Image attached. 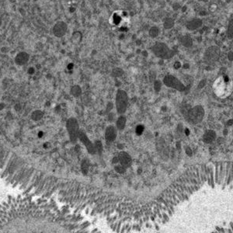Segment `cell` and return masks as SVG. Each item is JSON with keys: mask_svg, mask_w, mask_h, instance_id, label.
<instances>
[{"mask_svg": "<svg viewBox=\"0 0 233 233\" xmlns=\"http://www.w3.org/2000/svg\"><path fill=\"white\" fill-rule=\"evenodd\" d=\"M221 54V50L218 46H211L204 52V58L208 62H215Z\"/></svg>", "mask_w": 233, "mask_h": 233, "instance_id": "cell-6", "label": "cell"}, {"mask_svg": "<svg viewBox=\"0 0 233 233\" xmlns=\"http://www.w3.org/2000/svg\"><path fill=\"white\" fill-rule=\"evenodd\" d=\"M228 58L229 61H233V51H229L228 52Z\"/></svg>", "mask_w": 233, "mask_h": 233, "instance_id": "cell-30", "label": "cell"}, {"mask_svg": "<svg viewBox=\"0 0 233 233\" xmlns=\"http://www.w3.org/2000/svg\"><path fill=\"white\" fill-rule=\"evenodd\" d=\"M67 131L69 135V138L72 143H75L79 139V126L77 120L74 118H71L67 121Z\"/></svg>", "mask_w": 233, "mask_h": 233, "instance_id": "cell-3", "label": "cell"}, {"mask_svg": "<svg viewBox=\"0 0 233 233\" xmlns=\"http://www.w3.org/2000/svg\"><path fill=\"white\" fill-rule=\"evenodd\" d=\"M233 125V120H230L227 122V125Z\"/></svg>", "mask_w": 233, "mask_h": 233, "instance_id": "cell-35", "label": "cell"}, {"mask_svg": "<svg viewBox=\"0 0 233 233\" xmlns=\"http://www.w3.org/2000/svg\"><path fill=\"white\" fill-rule=\"evenodd\" d=\"M180 44L183 46L184 47H187V48H190L193 46L194 41L192 37L190 35H183L181 37H180Z\"/></svg>", "mask_w": 233, "mask_h": 233, "instance_id": "cell-13", "label": "cell"}, {"mask_svg": "<svg viewBox=\"0 0 233 233\" xmlns=\"http://www.w3.org/2000/svg\"><path fill=\"white\" fill-rule=\"evenodd\" d=\"M172 8L174 11H177V10H179V9H180L181 5H180V4L179 3V2H175V3L173 4Z\"/></svg>", "mask_w": 233, "mask_h": 233, "instance_id": "cell-27", "label": "cell"}, {"mask_svg": "<svg viewBox=\"0 0 233 233\" xmlns=\"http://www.w3.org/2000/svg\"><path fill=\"white\" fill-rule=\"evenodd\" d=\"M175 26V20L172 17H167L164 20L163 23V27L165 30H170Z\"/></svg>", "mask_w": 233, "mask_h": 233, "instance_id": "cell-16", "label": "cell"}, {"mask_svg": "<svg viewBox=\"0 0 233 233\" xmlns=\"http://www.w3.org/2000/svg\"><path fill=\"white\" fill-rule=\"evenodd\" d=\"M160 34V30L158 26H152L149 30V35L151 38H156Z\"/></svg>", "mask_w": 233, "mask_h": 233, "instance_id": "cell-17", "label": "cell"}, {"mask_svg": "<svg viewBox=\"0 0 233 233\" xmlns=\"http://www.w3.org/2000/svg\"><path fill=\"white\" fill-rule=\"evenodd\" d=\"M204 116V110L202 106H195L188 112V118L193 124L200 123Z\"/></svg>", "mask_w": 233, "mask_h": 233, "instance_id": "cell-4", "label": "cell"}, {"mask_svg": "<svg viewBox=\"0 0 233 233\" xmlns=\"http://www.w3.org/2000/svg\"><path fill=\"white\" fill-rule=\"evenodd\" d=\"M163 83L168 87L175 89V90H178V91H184L185 89H186L185 86L181 83L179 79H176L173 75H168L165 76L164 79H163Z\"/></svg>", "mask_w": 233, "mask_h": 233, "instance_id": "cell-5", "label": "cell"}, {"mask_svg": "<svg viewBox=\"0 0 233 233\" xmlns=\"http://www.w3.org/2000/svg\"><path fill=\"white\" fill-rule=\"evenodd\" d=\"M30 59L29 54L26 52H19L15 58V62L18 65H23L28 62Z\"/></svg>", "mask_w": 233, "mask_h": 233, "instance_id": "cell-12", "label": "cell"}, {"mask_svg": "<svg viewBox=\"0 0 233 233\" xmlns=\"http://www.w3.org/2000/svg\"><path fill=\"white\" fill-rule=\"evenodd\" d=\"M186 134H187V135H189V130H188V129L186 130Z\"/></svg>", "mask_w": 233, "mask_h": 233, "instance_id": "cell-36", "label": "cell"}, {"mask_svg": "<svg viewBox=\"0 0 233 233\" xmlns=\"http://www.w3.org/2000/svg\"><path fill=\"white\" fill-rule=\"evenodd\" d=\"M123 74H124V71L120 68H114L112 72V75H114V77H119V76H121Z\"/></svg>", "mask_w": 233, "mask_h": 233, "instance_id": "cell-23", "label": "cell"}, {"mask_svg": "<svg viewBox=\"0 0 233 233\" xmlns=\"http://www.w3.org/2000/svg\"><path fill=\"white\" fill-rule=\"evenodd\" d=\"M216 9H217V5H216V4H212L210 7H209V11L211 12H214L216 11Z\"/></svg>", "mask_w": 233, "mask_h": 233, "instance_id": "cell-28", "label": "cell"}, {"mask_svg": "<svg viewBox=\"0 0 233 233\" xmlns=\"http://www.w3.org/2000/svg\"><path fill=\"white\" fill-rule=\"evenodd\" d=\"M203 25V21L199 18H194L189 21L187 22L186 27L189 30H196L201 27Z\"/></svg>", "mask_w": 233, "mask_h": 233, "instance_id": "cell-10", "label": "cell"}, {"mask_svg": "<svg viewBox=\"0 0 233 233\" xmlns=\"http://www.w3.org/2000/svg\"><path fill=\"white\" fill-rule=\"evenodd\" d=\"M187 154L189 155V156H191V154H192V152H191V151L190 150L189 148H187Z\"/></svg>", "mask_w": 233, "mask_h": 233, "instance_id": "cell-34", "label": "cell"}, {"mask_svg": "<svg viewBox=\"0 0 233 233\" xmlns=\"http://www.w3.org/2000/svg\"><path fill=\"white\" fill-rule=\"evenodd\" d=\"M216 134L214 131H208L204 135L203 141L205 143H211L215 139Z\"/></svg>", "mask_w": 233, "mask_h": 233, "instance_id": "cell-14", "label": "cell"}, {"mask_svg": "<svg viewBox=\"0 0 233 233\" xmlns=\"http://www.w3.org/2000/svg\"><path fill=\"white\" fill-rule=\"evenodd\" d=\"M83 40V34L79 31H75L72 35V42L73 44H78L81 43Z\"/></svg>", "mask_w": 233, "mask_h": 233, "instance_id": "cell-15", "label": "cell"}, {"mask_svg": "<svg viewBox=\"0 0 233 233\" xmlns=\"http://www.w3.org/2000/svg\"><path fill=\"white\" fill-rule=\"evenodd\" d=\"M205 83H206V82H205V80H202L201 82H200V84H199V88L203 87V86L205 85Z\"/></svg>", "mask_w": 233, "mask_h": 233, "instance_id": "cell-33", "label": "cell"}, {"mask_svg": "<svg viewBox=\"0 0 233 233\" xmlns=\"http://www.w3.org/2000/svg\"><path fill=\"white\" fill-rule=\"evenodd\" d=\"M118 158H119V161L121 163V165L123 166L125 168H128L131 166L132 163V157L126 152H121L118 155Z\"/></svg>", "mask_w": 233, "mask_h": 233, "instance_id": "cell-9", "label": "cell"}, {"mask_svg": "<svg viewBox=\"0 0 233 233\" xmlns=\"http://www.w3.org/2000/svg\"><path fill=\"white\" fill-rule=\"evenodd\" d=\"M95 148H96V150H97V152H98V154H101L102 151H103V145H102L101 142L100 141H97L94 144Z\"/></svg>", "mask_w": 233, "mask_h": 233, "instance_id": "cell-22", "label": "cell"}, {"mask_svg": "<svg viewBox=\"0 0 233 233\" xmlns=\"http://www.w3.org/2000/svg\"><path fill=\"white\" fill-rule=\"evenodd\" d=\"M144 132V126L142 125H139V126H137L136 128V133L137 135H141Z\"/></svg>", "mask_w": 233, "mask_h": 233, "instance_id": "cell-26", "label": "cell"}, {"mask_svg": "<svg viewBox=\"0 0 233 233\" xmlns=\"http://www.w3.org/2000/svg\"><path fill=\"white\" fill-rule=\"evenodd\" d=\"M161 86H162V84H161V83H160V81H159V80L155 81L154 89L156 92L160 91V90H161Z\"/></svg>", "mask_w": 233, "mask_h": 233, "instance_id": "cell-24", "label": "cell"}, {"mask_svg": "<svg viewBox=\"0 0 233 233\" xmlns=\"http://www.w3.org/2000/svg\"><path fill=\"white\" fill-rule=\"evenodd\" d=\"M152 1H153V2H156L157 0H152Z\"/></svg>", "mask_w": 233, "mask_h": 233, "instance_id": "cell-38", "label": "cell"}, {"mask_svg": "<svg viewBox=\"0 0 233 233\" xmlns=\"http://www.w3.org/2000/svg\"><path fill=\"white\" fill-rule=\"evenodd\" d=\"M227 36H228V39L233 38V19L230 20L228 23V30H227Z\"/></svg>", "mask_w": 233, "mask_h": 233, "instance_id": "cell-21", "label": "cell"}, {"mask_svg": "<svg viewBox=\"0 0 233 233\" xmlns=\"http://www.w3.org/2000/svg\"><path fill=\"white\" fill-rule=\"evenodd\" d=\"M117 135H118V132L114 126L107 127L105 132V138L107 141L110 142H114L117 138Z\"/></svg>", "mask_w": 233, "mask_h": 233, "instance_id": "cell-11", "label": "cell"}, {"mask_svg": "<svg viewBox=\"0 0 233 233\" xmlns=\"http://www.w3.org/2000/svg\"><path fill=\"white\" fill-rule=\"evenodd\" d=\"M119 158L118 157H114V159H113V163H119Z\"/></svg>", "mask_w": 233, "mask_h": 233, "instance_id": "cell-32", "label": "cell"}, {"mask_svg": "<svg viewBox=\"0 0 233 233\" xmlns=\"http://www.w3.org/2000/svg\"><path fill=\"white\" fill-rule=\"evenodd\" d=\"M125 167H124L123 166H115V170L119 173H123L125 172Z\"/></svg>", "mask_w": 233, "mask_h": 233, "instance_id": "cell-25", "label": "cell"}, {"mask_svg": "<svg viewBox=\"0 0 233 233\" xmlns=\"http://www.w3.org/2000/svg\"><path fill=\"white\" fill-rule=\"evenodd\" d=\"M181 66V64L180 63L179 61H176V63L174 64V68H176V69H178V68H180Z\"/></svg>", "mask_w": 233, "mask_h": 233, "instance_id": "cell-31", "label": "cell"}, {"mask_svg": "<svg viewBox=\"0 0 233 233\" xmlns=\"http://www.w3.org/2000/svg\"><path fill=\"white\" fill-rule=\"evenodd\" d=\"M67 31H68V25L64 21L57 22L53 26V34L58 38L64 37L66 34Z\"/></svg>", "mask_w": 233, "mask_h": 233, "instance_id": "cell-8", "label": "cell"}, {"mask_svg": "<svg viewBox=\"0 0 233 233\" xmlns=\"http://www.w3.org/2000/svg\"><path fill=\"white\" fill-rule=\"evenodd\" d=\"M152 51L156 57L162 59H170L174 55V51L163 42H156L152 47Z\"/></svg>", "mask_w": 233, "mask_h": 233, "instance_id": "cell-1", "label": "cell"}, {"mask_svg": "<svg viewBox=\"0 0 233 233\" xmlns=\"http://www.w3.org/2000/svg\"><path fill=\"white\" fill-rule=\"evenodd\" d=\"M82 169H83V173L86 174V173H87V170H88V166L87 165L86 166V162H84V163H83V166H82Z\"/></svg>", "mask_w": 233, "mask_h": 233, "instance_id": "cell-29", "label": "cell"}, {"mask_svg": "<svg viewBox=\"0 0 233 233\" xmlns=\"http://www.w3.org/2000/svg\"><path fill=\"white\" fill-rule=\"evenodd\" d=\"M128 96L123 90H118L116 95V109L118 114H125L128 108Z\"/></svg>", "mask_w": 233, "mask_h": 233, "instance_id": "cell-2", "label": "cell"}, {"mask_svg": "<svg viewBox=\"0 0 233 233\" xmlns=\"http://www.w3.org/2000/svg\"><path fill=\"white\" fill-rule=\"evenodd\" d=\"M71 94L75 97H79L81 94H82V89L78 85H75V86H72L71 88Z\"/></svg>", "mask_w": 233, "mask_h": 233, "instance_id": "cell-19", "label": "cell"}, {"mask_svg": "<svg viewBox=\"0 0 233 233\" xmlns=\"http://www.w3.org/2000/svg\"><path fill=\"white\" fill-rule=\"evenodd\" d=\"M125 125H126V118L124 116H121L117 121V128L118 130H124Z\"/></svg>", "mask_w": 233, "mask_h": 233, "instance_id": "cell-18", "label": "cell"}, {"mask_svg": "<svg viewBox=\"0 0 233 233\" xmlns=\"http://www.w3.org/2000/svg\"><path fill=\"white\" fill-rule=\"evenodd\" d=\"M79 139L81 142H83V145L86 146V149H87L88 152L91 155H95L97 153V150L95 148L94 144L92 143L91 141L89 139L87 135L83 132V131H79Z\"/></svg>", "mask_w": 233, "mask_h": 233, "instance_id": "cell-7", "label": "cell"}, {"mask_svg": "<svg viewBox=\"0 0 233 233\" xmlns=\"http://www.w3.org/2000/svg\"><path fill=\"white\" fill-rule=\"evenodd\" d=\"M41 135H43V132H40V134H39V137H40Z\"/></svg>", "mask_w": 233, "mask_h": 233, "instance_id": "cell-37", "label": "cell"}, {"mask_svg": "<svg viewBox=\"0 0 233 233\" xmlns=\"http://www.w3.org/2000/svg\"><path fill=\"white\" fill-rule=\"evenodd\" d=\"M44 117V114L41 111H33V114L31 115V118L33 120V121H40L41 118Z\"/></svg>", "mask_w": 233, "mask_h": 233, "instance_id": "cell-20", "label": "cell"}]
</instances>
